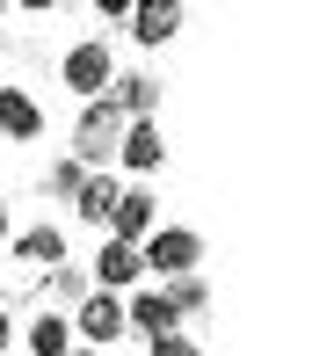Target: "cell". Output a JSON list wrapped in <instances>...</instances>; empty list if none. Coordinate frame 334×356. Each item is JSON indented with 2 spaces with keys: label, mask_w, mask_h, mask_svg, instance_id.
I'll return each mask as SVG.
<instances>
[{
  "label": "cell",
  "mask_w": 334,
  "mask_h": 356,
  "mask_svg": "<svg viewBox=\"0 0 334 356\" xmlns=\"http://www.w3.org/2000/svg\"><path fill=\"white\" fill-rule=\"evenodd\" d=\"M73 262V240L58 218H37L22 211L15 197H0V305L8 313H44V298H51V277Z\"/></svg>",
  "instance_id": "6da1fadb"
},
{
  "label": "cell",
  "mask_w": 334,
  "mask_h": 356,
  "mask_svg": "<svg viewBox=\"0 0 334 356\" xmlns=\"http://www.w3.org/2000/svg\"><path fill=\"white\" fill-rule=\"evenodd\" d=\"M117 145H124V117H117V102H81V117H73V145H66V160H81L87 175H117Z\"/></svg>",
  "instance_id": "7a4b0ae2"
},
{
  "label": "cell",
  "mask_w": 334,
  "mask_h": 356,
  "mask_svg": "<svg viewBox=\"0 0 334 356\" xmlns=\"http://www.w3.org/2000/svg\"><path fill=\"white\" fill-rule=\"evenodd\" d=\"M138 262H146L160 284L197 277V269H203V233H197V225H153V233L138 240Z\"/></svg>",
  "instance_id": "3957f363"
},
{
  "label": "cell",
  "mask_w": 334,
  "mask_h": 356,
  "mask_svg": "<svg viewBox=\"0 0 334 356\" xmlns=\"http://www.w3.org/2000/svg\"><path fill=\"white\" fill-rule=\"evenodd\" d=\"M109 80H117V51H109L102 37H81L66 44V58H58V88L73 95V102H102Z\"/></svg>",
  "instance_id": "277c9868"
},
{
  "label": "cell",
  "mask_w": 334,
  "mask_h": 356,
  "mask_svg": "<svg viewBox=\"0 0 334 356\" xmlns=\"http://www.w3.org/2000/svg\"><path fill=\"white\" fill-rule=\"evenodd\" d=\"M66 327H73V342H81V349H109V342H124V298L87 291V298L66 313Z\"/></svg>",
  "instance_id": "5b68a950"
},
{
  "label": "cell",
  "mask_w": 334,
  "mask_h": 356,
  "mask_svg": "<svg viewBox=\"0 0 334 356\" xmlns=\"http://www.w3.org/2000/svg\"><path fill=\"white\" fill-rule=\"evenodd\" d=\"M87 284L109 291V298H131L138 284H146V262H138V248H124V240H102V248L87 254Z\"/></svg>",
  "instance_id": "8992f818"
},
{
  "label": "cell",
  "mask_w": 334,
  "mask_h": 356,
  "mask_svg": "<svg viewBox=\"0 0 334 356\" xmlns=\"http://www.w3.org/2000/svg\"><path fill=\"white\" fill-rule=\"evenodd\" d=\"M153 225H160V197H153V182H124V197H117V211H109V233H102V240L138 248Z\"/></svg>",
  "instance_id": "52a82bcc"
},
{
  "label": "cell",
  "mask_w": 334,
  "mask_h": 356,
  "mask_svg": "<svg viewBox=\"0 0 334 356\" xmlns=\"http://www.w3.org/2000/svg\"><path fill=\"white\" fill-rule=\"evenodd\" d=\"M160 168H167V138H160V124H124L117 175H124V182H153Z\"/></svg>",
  "instance_id": "ba28073f"
},
{
  "label": "cell",
  "mask_w": 334,
  "mask_h": 356,
  "mask_svg": "<svg viewBox=\"0 0 334 356\" xmlns=\"http://www.w3.org/2000/svg\"><path fill=\"white\" fill-rule=\"evenodd\" d=\"M182 22H189V8H182V0H138L124 29H131V44H138V51H160V44L182 37Z\"/></svg>",
  "instance_id": "9c48e42d"
},
{
  "label": "cell",
  "mask_w": 334,
  "mask_h": 356,
  "mask_svg": "<svg viewBox=\"0 0 334 356\" xmlns=\"http://www.w3.org/2000/svg\"><path fill=\"white\" fill-rule=\"evenodd\" d=\"M0 138L8 145H37L44 138V102L15 80H0Z\"/></svg>",
  "instance_id": "30bf717a"
},
{
  "label": "cell",
  "mask_w": 334,
  "mask_h": 356,
  "mask_svg": "<svg viewBox=\"0 0 334 356\" xmlns=\"http://www.w3.org/2000/svg\"><path fill=\"white\" fill-rule=\"evenodd\" d=\"M182 320H174V305L160 298V291H146L138 284L131 298H124V334H138V342H160V334H174Z\"/></svg>",
  "instance_id": "8fae6325"
},
{
  "label": "cell",
  "mask_w": 334,
  "mask_h": 356,
  "mask_svg": "<svg viewBox=\"0 0 334 356\" xmlns=\"http://www.w3.org/2000/svg\"><path fill=\"white\" fill-rule=\"evenodd\" d=\"M117 197H124V175H81V189H73V218L81 225H102L109 233V211H117Z\"/></svg>",
  "instance_id": "7c38bea8"
},
{
  "label": "cell",
  "mask_w": 334,
  "mask_h": 356,
  "mask_svg": "<svg viewBox=\"0 0 334 356\" xmlns=\"http://www.w3.org/2000/svg\"><path fill=\"white\" fill-rule=\"evenodd\" d=\"M66 349H73L66 313H29L22 334H15V356H66Z\"/></svg>",
  "instance_id": "4fadbf2b"
},
{
  "label": "cell",
  "mask_w": 334,
  "mask_h": 356,
  "mask_svg": "<svg viewBox=\"0 0 334 356\" xmlns=\"http://www.w3.org/2000/svg\"><path fill=\"white\" fill-rule=\"evenodd\" d=\"M160 298L174 305V320L189 327V320L211 313V277H203V269H197V277H174V284H160Z\"/></svg>",
  "instance_id": "5bb4252c"
},
{
  "label": "cell",
  "mask_w": 334,
  "mask_h": 356,
  "mask_svg": "<svg viewBox=\"0 0 334 356\" xmlns=\"http://www.w3.org/2000/svg\"><path fill=\"white\" fill-rule=\"evenodd\" d=\"M81 175H87L81 160H66V153H58L51 168H44V197H58V204H73V189H81Z\"/></svg>",
  "instance_id": "9a60e30c"
},
{
  "label": "cell",
  "mask_w": 334,
  "mask_h": 356,
  "mask_svg": "<svg viewBox=\"0 0 334 356\" xmlns=\"http://www.w3.org/2000/svg\"><path fill=\"white\" fill-rule=\"evenodd\" d=\"M146 356H203V342L189 327H174V334H160V342H146Z\"/></svg>",
  "instance_id": "2e32d148"
},
{
  "label": "cell",
  "mask_w": 334,
  "mask_h": 356,
  "mask_svg": "<svg viewBox=\"0 0 334 356\" xmlns=\"http://www.w3.org/2000/svg\"><path fill=\"white\" fill-rule=\"evenodd\" d=\"M15 334H22V320H15L8 305H0V356H15Z\"/></svg>",
  "instance_id": "e0dca14e"
},
{
  "label": "cell",
  "mask_w": 334,
  "mask_h": 356,
  "mask_svg": "<svg viewBox=\"0 0 334 356\" xmlns=\"http://www.w3.org/2000/svg\"><path fill=\"white\" fill-rule=\"evenodd\" d=\"M66 356H102V349H81V342H73V349H66Z\"/></svg>",
  "instance_id": "ac0fdd59"
},
{
  "label": "cell",
  "mask_w": 334,
  "mask_h": 356,
  "mask_svg": "<svg viewBox=\"0 0 334 356\" xmlns=\"http://www.w3.org/2000/svg\"><path fill=\"white\" fill-rule=\"evenodd\" d=\"M8 15H15V8H8V0H0V22H8Z\"/></svg>",
  "instance_id": "d6986e66"
}]
</instances>
